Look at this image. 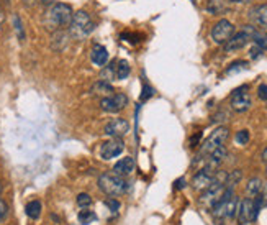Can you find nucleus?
<instances>
[{
  "mask_svg": "<svg viewBox=\"0 0 267 225\" xmlns=\"http://www.w3.org/2000/svg\"><path fill=\"white\" fill-rule=\"evenodd\" d=\"M72 17L74 12L69 4H53L50 10L46 12V28L51 30V32L69 28Z\"/></svg>",
  "mask_w": 267,
  "mask_h": 225,
  "instance_id": "1",
  "label": "nucleus"
},
{
  "mask_svg": "<svg viewBox=\"0 0 267 225\" xmlns=\"http://www.w3.org/2000/svg\"><path fill=\"white\" fill-rule=\"evenodd\" d=\"M239 209V199L234 196V192L231 188H226L223 192V197L220 199V202L211 209L213 211V217L220 222L231 220L236 217Z\"/></svg>",
  "mask_w": 267,
  "mask_h": 225,
  "instance_id": "2",
  "label": "nucleus"
},
{
  "mask_svg": "<svg viewBox=\"0 0 267 225\" xmlns=\"http://www.w3.org/2000/svg\"><path fill=\"white\" fill-rule=\"evenodd\" d=\"M225 181H226V173L220 171V173L215 174L213 183H211L207 189H203V194L200 197V204L203 207H205V209H213L220 202V199L223 197V192L226 189Z\"/></svg>",
  "mask_w": 267,
  "mask_h": 225,
  "instance_id": "3",
  "label": "nucleus"
},
{
  "mask_svg": "<svg viewBox=\"0 0 267 225\" xmlns=\"http://www.w3.org/2000/svg\"><path fill=\"white\" fill-rule=\"evenodd\" d=\"M93 28H95V23H93L90 13L85 10H79L74 13L72 21L69 25V35L74 40H84L93 32Z\"/></svg>",
  "mask_w": 267,
  "mask_h": 225,
  "instance_id": "4",
  "label": "nucleus"
},
{
  "mask_svg": "<svg viewBox=\"0 0 267 225\" xmlns=\"http://www.w3.org/2000/svg\"><path fill=\"white\" fill-rule=\"evenodd\" d=\"M127 179L118 174H115L113 171L110 173H104L99 177V189L102 192H105L110 197H118L122 194L127 192L128 186H127Z\"/></svg>",
  "mask_w": 267,
  "mask_h": 225,
  "instance_id": "5",
  "label": "nucleus"
},
{
  "mask_svg": "<svg viewBox=\"0 0 267 225\" xmlns=\"http://www.w3.org/2000/svg\"><path fill=\"white\" fill-rule=\"evenodd\" d=\"M228 137H230V130H228L226 127H218V128H215V130L210 133V137L205 140V143L202 145L200 153H199L197 160L193 161V165H195L197 161L203 160V156H208V154H210L211 151H215V150L218 148V146H223L225 142L228 140Z\"/></svg>",
  "mask_w": 267,
  "mask_h": 225,
  "instance_id": "6",
  "label": "nucleus"
},
{
  "mask_svg": "<svg viewBox=\"0 0 267 225\" xmlns=\"http://www.w3.org/2000/svg\"><path fill=\"white\" fill-rule=\"evenodd\" d=\"M256 32V28L253 25H246L245 28L241 30V32L234 33L230 40H228L223 46H225V51L231 53V51H238L241 48H245V46L253 40V35Z\"/></svg>",
  "mask_w": 267,
  "mask_h": 225,
  "instance_id": "7",
  "label": "nucleus"
},
{
  "mask_svg": "<svg viewBox=\"0 0 267 225\" xmlns=\"http://www.w3.org/2000/svg\"><path fill=\"white\" fill-rule=\"evenodd\" d=\"M127 105H128V97L127 94H123V92H116V94H112L100 100L102 110H105L108 114H118Z\"/></svg>",
  "mask_w": 267,
  "mask_h": 225,
  "instance_id": "8",
  "label": "nucleus"
},
{
  "mask_svg": "<svg viewBox=\"0 0 267 225\" xmlns=\"http://www.w3.org/2000/svg\"><path fill=\"white\" fill-rule=\"evenodd\" d=\"M234 35V25L230 20H220L216 25L211 28V40L216 44H225Z\"/></svg>",
  "mask_w": 267,
  "mask_h": 225,
  "instance_id": "9",
  "label": "nucleus"
},
{
  "mask_svg": "<svg viewBox=\"0 0 267 225\" xmlns=\"http://www.w3.org/2000/svg\"><path fill=\"white\" fill-rule=\"evenodd\" d=\"M259 215V209L254 202V199H245L239 202V209H238V219L239 223L245 225L249 222H256Z\"/></svg>",
  "mask_w": 267,
  "mask_h": 225,
  "instance_id": "10",
  "label": "nucleus"
},
{
  "mask_svg": "<svg viewBox=\"0 0 267 225\" xmlns=\"http://www.w3.org/2000/svg\"><path fill=\"white\" fill-rule=\"evenodd\" d=\"M125 150V143L122 138H110L108 142H105L100 146V158L110 161L116 156H120Z\"/></svg>",
  "mask_w": 267,
  "mask_h": 225,
  "instance_id": "11",
  "label": "nucleus"
},
{
  "mask_svg": "<svg viewBox=\"0 0 267 225\" xmlns=\"http://www.w3.org/2000/svg\"><path fill=\"white\" fill-rule=\"evenodd\" d=\"M251 96L248 92V86H241L233 91L231 94V108L236 112H246L251 107Z\"/></svg>",
  "mask_w": 267,
  "mask_h": 225,
  "instance_id": "12",
  "label": "nucleus"
},
{
  "mask_svg": "<svg viewBox=\"0 0 267 225\" xmlns=\"http://www.w3.org/2000/svg\"><path fill=\"white\" fill-rule=\"evenodd\" d=\"M104 131L110 138H122L130 131V123L125 119H113L107 123Z\"/></svg>",
  "mask_w": 267,
  "mask_h": 225,
  "instance_id": "13",
  "label": "nucleus"
},
{
  "mask_svg": "<svg viewBox=\"0 0 267 225\" xmlns=\"http://www.w3.org/2000/svg\"><path fill=\"white\" fill-rule=\"evenodd\" d=\"M215 174H216L215 169H211V168H208V166H203V168L200 169V171L193 176V181H192L193 189H197V191L207 189L208 186H210L211 183H213Z\"/></svg>",
  "mask_w": 267,
  "mask_h": 225,
  "instance_id": "14",
  "label": "nucleus"
},
{
  "mask_svg": "<svg viewBox=\"0 0 267 225\" xmlns=\"http://www.w3.org/2000/svg\"><path fill=\"white\" fill-rule=\"evenodd\" d=\"M249 18L254 25L261 27V28H267V4H261L251 9L249 12Z\"/></svg>",
  "mask_w": 267,
  "mask_h": 225,
  "instance_id": "15",
  "label": "nucleus"
},
{
  "mask_svg": "<svg viewBox=\"0 0 267 225\" xmlns=\"http://www.w3.org/2000/svg\"><path fill=\"white\" fill-rule=\"evenodd\" d=\"M90 59L92 63L99 66V68H104L108 63V51L104 44H93V48L90 51Z\"/></svg>",
  "mask_w": 267,
  "mask_h": 225,
  "instance_id": "16",
  "label": "nucleus"
},
{
  "mask_svg": "<svg viewBox=\"0 0 267 225\" xmlns=\"http://www.w3.org/2000/svg\"><path fill=\"white\" fill-rule=\"evenodd\" d=\"M133 171H135V160H133L131 156L122 158V160L113 166V173L118 174V176H122V177L130 176Z\"/></svg>",
  "mask_w": 267,
  "mask_h": 225,
  "instance_id": "17",
  "label": "nucleus"
},
{
  "mask_svg": "<svg viewBox=\"0 0 267 225\" xmlns=\"http://www.w3.org/2000/svg\"><path fill=\"white\" fill-rule=\"evenodd\" d=\"M226 154H228V153H226V148H225V146H218V148H216L215 151H211V153L208 154L205 166H208V168L215 169V171H216L218 166L225 161Z\"/></svg>",
  "mask_w": 267,
  "mask_h": 225,
  "instance_id": "18",
  "label": "nucleus"
},
{
  "mask_svg": "<svg viewBox=\"0 0 267 225\" xmlns=\"http://www.w3.org/2000/svg\"><path fill=\"white\" fill-rule=\"evenodd\" d=\"M230 7H231L230 0H208L207 12L210 15H223L230 10Z\"/></svg>",
  "mask_w": 267,
  "mask_h": 225,
  "instance_id": "19",
  "label": "nucleus"
},
{
  "mask_svg": "<svg viewBox=\"0 0 267 225\" xmlns=\"http://www.w3.org/2000/svg\"><path fill=\"white\" fill-rule=\"evenodd\" d=\"M90 92H92V94H95V96H105V97H108V96L113 94V87H112V84H110V82L100 79L99 82L93 84Z\"/></svg>",
  "mask_w": 267,
  "mask_h": 225,
  "instance_id": "20",
  "label": "nucleus"
},
{
  "mask_svg": "<svg viewBox=\"0 0 267 225\" xmlns=\"http://www.w3.org/2000/svg\"><path fill=\"white\" fill-rule=\"evenodd\" d=\"M25 212H27V215L30 217V219H33V220L40 219V215H41V202H40V200H31V202L27 204Z\"/></svg>",
  "mask_w": 267,
  "mask_h": 225,
  "instance_id": "21",
  "label": "nucleus"
},
{
  "mask_svg": "<svg viewBox=\"0 0 267 225\" xmlns=\"http://www.w3.org/2000/svg\"><path fill=\"white\" fill-rule=\"evenodd\" d=\"M262 181L259 179V177H253V179H249L248 186H246V192L249 196H257L259 192L262 191Z\"/></svg>",
  "mask_w": 267,
  "mask_h": 225,
  "instance_id": "22",
  "label": "nucleus"
},
{
  "mask_svg": "<svg viewBox=\"0 0 267 225\" xmlns=\"http://www.w3.org/2000/svg\"><path fill=\"white\" fill-rule=\"evenodd\" d=\"M130 71H131V68L127 61L125 59L118 61V64H116V79H120V81L127 79V77L130 76Z\"/></svg>",
  "mask_w": 267,
  "mask_h": 225,
  "instance_id": "23",
  "label": "nucleus"
},
{
  "mask_svg": "<svg viewBox=\"0 0 267 225\" xmlns=\"http://www.w3.org/2000/svg\"><path fill=\"white\" fill-rule=\"evenodd\" d=\"M241 171L239 169H234V171H231L230 174H226V181H225V186L226 188H231L234 189V186H236L239 181H241Z\"/></svg>",
  "mask_w": 267,
  "mask_h": 225,
  "instance_id": "24",
  "label": "nucleus"
},
{
  "mask_svg": "<svg viewBox=\"0 0 267 225\" xmlns=\"http://www.w3.org/2000/svg\"><path fill=\"white\" fill-rule=\"evenodd\" d=\"M77 219H79V222L82 225H89V223L97 220V214L93 211H81L79 215H77Z\"/></svg>",
  "mask_w": 267,
  "mask_h": 225,
  "instance_id": "25",
  "label": "nucleus"
},
{
  "mask_svg": "<svg viewBox=\"0 0 267 225\" xmlns=\"http://www.w3.org/2000/svg\"><path fill=\"white\" fill-rule=\"evenodd\" d=\"M115 77H116V66L113 63H110L108 66L104 68V71H102V81L112 82Z\"/></svg>",
  "mask_w": 267,
  "mask_h": 225,
  "instance_id": "26",
  "label": "nucleus"
},
{
  "mask_svg": "<svg viewBox=\"0 0 267 225\" xmlns=\"http://www.w3.org/2000/svg\"><path fill=\"white\" fill-rule=\"evenodd\" d=\"M13 27H15V32H17L18 40L25 41V28H23L21 18L18 17V15H13Z\"/></svg>",
  "mask_w": 267,
  "mask_h": 225,
  "instance_id": "27",
  "label": "nucleus"
},
{
  "mask_svg": "<svg viewBox=\"0 0 267 225\" xmlns=\"http://www.w3.org/2000/svg\"><path fill=\"white\" fill-rule=\"evenodd\" d=\"M253 40H254V43H256V46H259L262 51L264 50H267V35L265 33H261V32H254V35H253Z\"/></svg>",
  "mask_w": 267,
  "mask_h": 225,
  "instance_id": "28",
  "label": "nucleus"
},
{
  "mask_svg": "<svg viewBox=\"0 0 267 225\" xmlns=\"http://www.w3.org/2000/svg\"><path fill=\"white\" fill-rule=\"evenodd\" d=\"M245 69H248V63L246 61H236V63H233L230 68L226 69V74H234V73H239V71H245Z\"/></svg>",
  "mask_w": 267,
  "mask_h": 225,
  "instance_id": "29",
  "label": "nucleus"
},
{
  "mask_svg": "<svg viewBox=\"0 0 267 225\" xmlns=\"http://www.w3.org/2000/svg\"><path fill=\"white\" fill-rule=\"evenodd\" d=\"M77 204H79V207H82V209H87L92 204V197L87 192H81L79 196H77Z\"/></svg>",
  "mask_w": 267,
  "mask_h": 225,
  "instance_id": "30",
  "label": "nucleus"
},
{
  "mask_svg": "<svg viewBox=\"0 0 267 225\" xmlns=\"http://www.w3.org/2000/svg\"><path fill=\"white\" fill-rule=\"evenodd\" d=\"M153 94H154V89L144 81V82H143V91H141L139 99H141V100H148L149 97H153Z\"/></svg>",
  "mask_w": 267,
  "mask_h": 225,
  "instance_id": "31",
  "label": "nucleus"
},
{
  "mask_svg": "<svg viewBox=\"0 0 267 225\" xmlns=\"http://www.w3.org/2000/svg\"><path fill=\"white\" fill-rule=\"evenodd\" d=\"M249 138H251V135H249L248 130H239L236 133V143L238 145H246V143H249Z\"/></svg>",
  "mask_w": 267,
  "mask_h": 225,
  "instance_id": "32",
  "label": "nucleus"
},
{
  "mask_svg": "<svg viewBox=\"0 0 267 225\" xmlns=\"http://www.w3.org/2000/svg\"><path fill=\"white\" fill-rule=\"evenodd\" d=\"M105 206L110 209V211H118V209L122 207L120 200H116L115 197H108V199H105Z\"/></svg>",
  "mask_w": 267,
  "mask_h": 225,
  "instance_id": "33",
  "label": "nucleus"
},
{
  "mask_svg": "<svg viewBox=\"0 0 267 225\" xmlns=\"http://www.w3.org/2000/svg\"><path fill=\"white\" fill-rule=\"evenodd\" d=\"M257 96H259V99L267 100V86H265V84H261V86H259V89H257Z\"/></svg>",
  "mask_w": 267,
  "mask_h": 225,
  "instance_id": "34",
  "label": "nucleus"
},
{
  "mask_svg": "<svg viewBox=\"0 0 267 225\" xmlns=\"http://www.w3.org/2000/svg\"><path fill=\"white\" fill-rule=\"evenodd\" d=\"M7 214H9V207H7V204L4 202L2 199H0V220L5 219Z\"/></svg>",
  "mask_w": 267,
  "mask_h": 225,
  "instance_id": "35",
  "label": "nucleus"
},
{
  "mask_svg": "<svg viewBox=\"0 0 267 225\" xmlns=\"http://www.w3.org/2000/svg\"><path fill=\"white\" fill-rule=\"evenodd\" d=\"M200 138H202V131H199L197 135H193L192 138H190V146L192 148H195V146L199 145V142H200Z\"/></svg>",
  "mask_w": 267,
  "mask_h": 225,
  "instance_id": "36",
  "label": "nucleus"
},
{
  "mask_svg": "<svg viewBox=\"0 0 267 225\" xmlns=\"http://www.w3.org/2000/svg\"><path fill=\"white\" fill-rule=\"evenodd\" d=\"M261 54H262V50L259 48V46H256V44H254V48L251 50V58H253V59H256V58H259V56H261Z\"/></svg>",
  "mask_w": 267,
  "mask_h": 225,
  "instance_id": "37",
  "label": "nucleus"
},
{
  "mask_svg": "<svg viewBox=\"0 0 267 225\" xmlns=\"http://www.w3.org/2000/svg\"><path fill=\"white\" fill-rule=\"evenodd\" d=\"M185 184H187V183H185V177H179V179L174 183V188H176V189H184Z\"/></svg>",
  "mask_w": 267,
  "mask_h": 225,
  "instance_id": "38",
  "label": "nucleus"
},
{
  "mask_svg": "<svg viewBox=\"0 0 267 225\" xmlns=\"http://www.w3.org/2000/svg\"><path fill=\"white\" fill-rule=\"evenodd\" d=\"M230 2H234V4H251L253 0H230Z\"/></svg>",
  "mask_w": 267,
  "mask_h": 225,
  "instance_id": "39",
  "label": "nucleus"
},
{
  "mask_svg": "<svg viewBox=\"0 0 267 225\" xmlns=\"http://www.w3.org/2000/svg\"><path fill=\"white\" fill-rule=\"evenodd\" d=\"M261 158H262V161H264V163H267V148L262 151V156H261Z\"/></svg>",
  "mask_w": 267,
  "mask_h": 225,
  "instance_id": "40",
  "label": "nucleus"
},
{
  "mask_svg": "<svg viewBox=\"0 0 267 225\" xmlns=\"http://www.w3.org/2000/svg\"><path fill=\"white\" fill-rule=\"evenodd\" d=\"M53 2H54V0H41V4H44V5H50Z\"/></svg>",
  "mask_w": 267,
  "mask_h": 225,
  "instance_id": "41",
  "label": "nucleus"
},
{
  "mask_svg": "<svg viewBox=\"0 0 267 225\" xmlns=\"http://www.w3.org/2000/svg\"><path fill=\"white\" fill-rule=\"evenodd\" d=\"M4 20V13H2V10H0V21Z\"/></svg>",
  "mask_w": 267,
  "mask_h": 225,
  "instance_id": "42",
  "label": "nucleus"
},
{
  "mask_svg": "<svg viewBox=\"0 0 267 225\" xmlns=\"http://www.w3.org/2000/svg\"><path fill=\"white\" fill-rule=\"evenodd\" d=\"M265 165H267V163H265Z\"/></svg>",
  "mask_w": 267,
  "mask_h": 225,
  "instance_id": "43",
  "label": "nucleus"
}]
</instances>
